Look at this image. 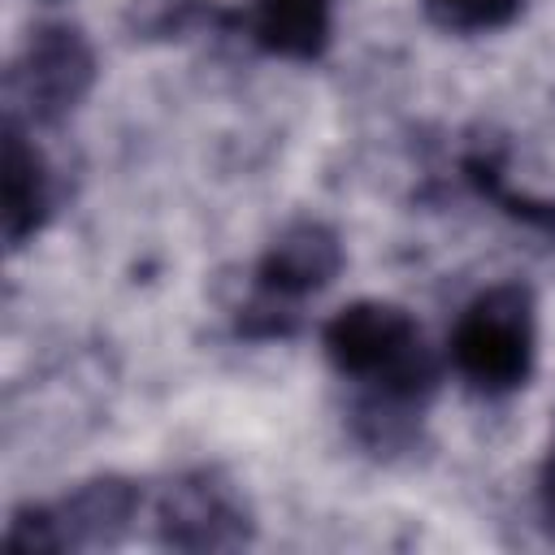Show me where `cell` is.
I'll return each mask as SVG.
<instances>
[{
  "label": "cell",
  "mask_w": 555,
  "mask_h": 555,
  "mask_svg": "<svg viewBox=\"0 0 555 555\" xmlns=\"http://www.w3.org/2000/svg\"><path fill=\"white\" fill-rule=\"evenodd\" d=\"M325 360L373 390V403L416 408L438 386V360L421 343L412 312L386 299H356L321 325Z\"/></svg>",
  "instance_id": "6da1fadb"
},
{
  "label": "cell",
  "mask_w": 555,
  "mask_h": 555,
  "mask_svg": "<svg viewBox=\"0 0 555 555\" xmlns=\"http://www.w3.org/2000/svg\"><path fill=\"white\" fill-rule=\"evenodd\" d=\"M533 291L499 282L481 291L451 330V364L481 395H507L533 373Z\"/></svg>",
  "instance_id": "7a4b0ae2"
},
{
  "label": "cell",
  "mask_w": 555,
  "mask_h": 555,
  "mask_svg": "<svg viewBox=\"0 0 555 555\" xmlns=\"http://www.w3.org/2000/svg\"><path fill=\"white\" fill-rule=\"evenodd\" d=\"M139 512V486L130 477L104 473L91 481H78L69 494L56 503H26L13 512L4 529L9 551H39V555H61V551H104L117 546Z\"/></svg>",
  "instance_id": "3957f363"
},
{
  "label": "cell",
  "mask_w": 555,
  "mask_h": 555,
  "mask_svg": "<svg viewBox=\"0 0 555 555\" xmlns=\"http://www.w3.org/2000/svg\"><path fill=\"white\" fill-rule=\"evenodd\" d=\"M256 533L243 494L212 468L182 473L156 499V542L169 551H238Z\"/></svg>",
  "instance_id": "277c9868"
},
{
  "label": "cell",
  "mask_w": 555,
  "mask_h": 555,
  "mask_svg": "<svg viewBox=\"0 0 555 555\" xmlns=\"http://www.w3.org/2000/svg\"><path fill=\"white\" fill-rule=\"evenodd\" d=\"M91 82H95V52L87 35L69 22H43L39 30H30L9 74V87L17 91V100L43 126L69 117L87 100Z\"/></svg>",
  "instance_id": "5b68a950"
},
{
  "label": "cell",
  "mask_w": 555,
  "mask_h": 555,
  "mask_svg": "<svg viewBox=\"0 0 555 555\" xmlns=\"http://www.w3.org/2000/svg\"><path fill=\"white\" fill-rule=\"evenodd\" d=\"M343 269V243L325 221L286 225L256 260V295L299 304L325 291Z\"/></svg>",
  "instance_id": "8992f818"
},
{
  "label": "cell",
  "mask_w": 555,
  "mask_h": 555,
  "mask_svg": "<svg viewBox=\"0 0 555 555\" xmlns=\"http://www.w3.org/2000/svg\"><path fill=\"white\" fill-rule=\"evenodd\" d=\"M0 182H4V212H0L4 217V243H9V251H17L43 230V221L52 212V173H48L39 147L22 134L17 121L4 126V173H0Z\"/></svg>",
  "instance_id": "52a82bcc"
},
{
  "label": "cell",
  "mask_w": 555,
  "mask_h": 555,
  "mask_svg": "<svg viewBox=\"0 0 555 555\" xmlns=\"http://www.w3.org/2000/svg\"><path fill=\"white\" fill-rule=\"evenodd\" d=\"M334 0H256L243 17L256 48L286 61H317L330 48Z\"/></svg>",
  "instance_id": "ba28073f"
},
{
  "label": "cell",
  "mask_w": 555,
  "mask_h": 555,
  "mask_svg": "<svg viewBox=\"0 0 555 555\" xmlns=\"http://www.w3.org/2000/svg\"><path fill=\"white\" fill-rule=\"evenodd\" d=\"M460 169H464V178H468L486 199H494L507 217H520V221H529V225H538V230H555V204H538V199H529V195H516V191L507 186L503 160H499L494 152H468Z\"/></svg>",
  "instance_id": "9c48e42d"
},
{
  "label": "cell",
  "mask_w": 555,
  "mask_h": 555,
  "mask_svg": "<svg viewBox=\"0 0 555 555\" xmlns=\"http://www.w3.org/2000/svg\"><path fill=\"white\" fill-rule=\"evenodd\" d=\"M425 9H429V17L438 26L473 35V30H499V26H507L525 9V0H425Z\"/></svg>",
  "instance_id": "30bf717a"
},
{
  "label": "cell",
  "mask_w": 555,
  "mask_h": 555,
  "mask_svg": "<svg viewBox=\"0 0 555 555\" xmlns=\"http://www.w3.org/2000/svg\"><path fill=\"white\" fill-rule=\"evenodd\" d=\"M538 499H542V516H546V529L555 533V447L542 464V481H538Z\"/></svg>",
  "instance_id": "8fae6325"
}]
</instances>
